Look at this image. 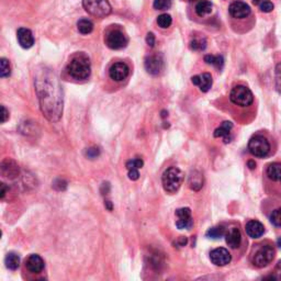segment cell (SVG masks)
<instances>
[{"mask_svg":"<svg viewBox=\"0 0 281 281\" xmlns=\"http://www.w3.org/2000/svg\"><path fill=\"white\" fill-rule=\"evenodd\" d=\"M276 83H277V88L281 89V63L276 68Z\"/></svg>","mask_w":281,"mask_h":281,"instance_id":"obj_35","label":"cell"},{"mask_svg":"<svg viewBox=\"0 0 281 281\" xmlns=\"http://www.w3.org/2000/svg\"><path fill=\"white\" fill-rule=\"evenodd\" d=\"M172 4L173 0H154L153 7L156 10H168Z\"/></svg>","mask_w":281,"mask_h":281,"instance_id":"obj_30","label":"cell"},{"mask_svg":"<svg viewBox=\"0 0 281 281\" xmlns=\"http://www.w3.org/2000/svg\"><path fill=\"white\" fill-rule=\"evenodd\" d=\"M225 240L226 244L229 245L231 248H238L242 243V234L238 227L232 226L225 232Z\"/></svg>","mask_w":281,"mask_h":281,"instance_id":"obj_14","label":"cell"},{"mask_svg":"<svg viewBox=\"0 0 281 281\" xmlns=\"http://www.w3.org/2000/svg\"><path fill=\"white\" fill-rule=\"evenodd\" d=\"M83 6L89 15L96 18H105L112 11L108 0H83Z\"/></svg>","mask_w":281,"mask_h":281,"instance_id":"obj_4","label":"cell"},{"mask_svg":"<svg viewBox=\"0 0 281 281\" xmlns=\"http://www.w3.org/2000/svg\"><path fill=\"white\" fill-rule=\"evenodd\" d=\"M67 73L74 79H87L91 73L90 61L85 54L74 56L67 65Z\"/></svg>","mask_w":281,"mask_h":281,"instance_id":"obj_2","label":"cell"},{"mask_svg":"<svg viewBox=\"0 0 281 281\" xmlns=\"http://www.w3.org/2000/svg\"><path fill=\"white\" fill-rule=\"evenodd\" d=\"M1 111H2V118H1V122L2 123H4L7 121V120L9 119V112L7 111V109H6V107L4 106H1Z\"/></svg>","mask_w":281,"mask_h":281,"instance_id":"obj_38","label":"cell"},{"mask_svg":"<svg viewBox=\"0 0 281 281\" xmlns=\"http://www.w3.org/2000/svg\"><path fill=\"white\" fill-rule=\"evenodd\" d=\"M129 172V178L131 180H137L140 178V173H139V169H131Z\"/></svg>","mask_w":281,"mask_h":281,"instance_id":"obj_37","label":"cell"},{"mask_svg":"<svg viewBox=\"0 0 281 281\" xmlns=\"http://www.w3.org/2000/svg\"><path fill=\"white\" fill-rule=\"evenodd\" d=\"M229 12L235 19H244V18H247L251 15V7L246 2L235 0L230 4Z\"/></svg>","mask_w":281,"mask_h":281,"instance_id":"obj_9","label":"cell"},{"mask_svg":"<svg viewBox=\"0 0 281 281\" xmlns=\"http://www.w3.org/2000/svg\"><path fill=\"white\" fill-rule=\"evenodd\" d=\"M260 2H261V0H253V3L255 4V6H259Z\"/></svg>","mask_w":281,"mask_h":281,"instance_id":"obj_42","label":"cell"},{"mask_svg":"<svg viewBox=\"0 0 281 281\" xmlns=\"http://www.w3.org/2000/svg\"><path fill=\"white\" fill-rule=\"evenodd\" d=\"M25 267L30 273L40 274L44 269V260L41 256L33 254V255H30L28 259L25 260Z\"/></svg>","mask_w":281,"mask_h":281,"instance_id":"obj_16","label":"cell"},{"mask_svg":"<svg viewBox=\"0 0 281 281\" xmlns=\"http://www.w3.org/2000/svg\"><path fill=\"white\" fill-rule=\"evenodd\" d=\"M191 82L194 85L198 86L200 88V90L202 92H208L212 87V76L209 73H203L202 75H197L194 76L191 78Z\"/></svg>","mask_w":281,"mask_h":281,"instance_id":"obj_15","label":"cell"},{"mask_svg":"<svg viewBox=\"0 0 281 281\" xmlns=\"http://www.w3.org/2000/svg\"><path fill=\"white\" fill-rule=\"evenodd\" d=\"M11 74V67H10V63L7 59H2L0 60V77L6 78L9 77Z\"/></svg>","mask_w":281,"mask_h":281,"instance_id":"obj_28","label":"cell"},{"mask_svg":"<svg viewBox=\"0 0 281 281\" xmlns=\"http://www.w3.org/2000/svg\"><path fill=\"white\" fill-rule=\"evenodd\" d=\"M245 230H246L247 235L252 238H259L265 233L264 225H262L259 221L256 220L249 221L246 224Z\"/></svg>","mask_w":281,"mask_h":281,"instance_id":"obj_18","label":"cell"},{"mask_svg":"<svg viewBox=\"0 0 281 281\" xmlns=\"http://www.w3.org/2000/svg\"><path fill=\"white\" fill-rule=\"evenodd\" d=\"M204 62L209 65H213L217 69H222L223 65H224V59L222 55H206Z\"/></svg>","mask_w":281,"mask_h":281,"instance_id":"obj_24","label":"cell"},{"mask_svg":"<svg viewBox=\"0 0 281 281\" xmlns=\"http://www.w3.org/2000/svg\"><path fill=\"white\" fill-rule=\"evenodd\" d=\"M210 259L212 261V264L218 267H223L227 264H230L232 257L226 248L220 247L213 249L210 253Z\"/></svg>","mask_w":281,"mask_h":281,"instance_id":"obj_12","label":"cell"},{"mask_svg":"<svg viewBox=\"0 0 281 281\" xmlns=\"http://www.w3.org/2000/svg\"><path fill=\"white\" fill-rule=\"evenodd\" d=\"M248 151L255 157L264 158L270 153V144L265 136L255 135L248 142Z\"/></svg>","mask_w":281,"mask_h":281,"instance_id":"obj_6","label":"cell"},{"mask_svg":"<svg viewBox=\"0 0 281 281\" xmlns=\"http://www.w3.org/2000/svg\"><path fill=\"white\" fill-rule=\"evenodd\" d=\"M275 276L276 278L278 280L281 279V260L278 262L277 266H276V269H275Z\"/></svg>","mask_w":281,"mask_h":281,"instance_id":"obj_39","label":"cell"},{"mask_svg":"<svg viewBox=\"0 0 281 281\" xmlns=\"http://www.w3.org/2000/svg\"><path fill=\"white\" fill-rule=\"evenodd\" d=\"M277 245H278V246L281 248V236H280V238L277 239Z\"/></svg>","mask_w":281,"mask_h":281,"instance_id":"obj_44","label":"cell"},{"mask_svg":"<svg viewBox=\"0 0 281 281\" xmlns=\"http://www.w3.org/2000/svg\"><path fill=\"white\" fill-rule=\"evenodd\" d=\"M270 222L273 223L275 226L281 227V208L276 209L270 214Z\"/></svg>","mask_w":281,"mask_h":281,"instance_id":"obj_31","label":"cell"},{"mask_svg":"<svg viewBox=\"0 0 281 281\" xmlns=\"http://www.w3.org/2000/svg\"><path fill=\"white\" fill-rule=\"evenodd\" d=\"M143 165H144V163H143V160L141 158H134L129 160L126 166L128 171H131V169H140L143 167Z\"/></svg>","mask_w":281,"mask_h":281,"instance_id":"obj_32","label":"cell"},{"mask_svg":"<svg viewBox=\"0 0 281 281\" xmlns=\"http://www.w3.org/2000/svg\"><path fill=\"white\" fill-rule=\"evenodd\" d=\"M207 47V41L206 39L202 38H195L190 42V50L193 51H203Z\"/></svg>","mask_w":281,"mask_h":281,"instance_id":"obj_27","label":"cell"},{"mask_svg":"<svg viewBox=\"0 0 281 281\" xmlns=\"http://www.w3.org/2000/svg\"><path fill=\"white\" fill-rule=\"evenodd\" d=\"M267 176L273 181H281V163H273L267 167Z\"/></svg>","mask_w":281,"mask_h":281,"instance_id":"obj_20","label":"cell"},{"mask_svg":"<svg viewBox=\"0 0 281 281\" xmlns=\"http://www.w3.org/2000/svg\"><path fill=\"white\" fill-rule=\"evenodd\" d=\"M1 188H2V191H1V198L3 199V198H4V195H6V185H4V184H1Z\"/></svg>","mask_w":281,"mask_h":281,"instance_id":"obj_41","label":"cell"},{"mask_svg":"<svg viewBox=\"0 0 281 281\" xmlns=\"http://www.w3.org/2000/svg\"><path fill=\"white\" fill-rule=\"evenodd\" d=\"M106 204H107V207H108L109 210H112V206H111V202H110V201H107Z\"/></svg>","mask_w":281,"mask_h":281,"instance_id":"obj_43","label":"cell"},{"mask_svg":"<svg viewBox=\"0 0 281 281\" xmlns=\"http://www.w3.org/2000/svg\"><path fill=\"white\" fill-rule=\"evenodd\" d=\"M247 165H248L249 169H254V168L256 167V163L254 162V160H248V162H247Z\"/></svg>","mask_w":281,"mask_h":281,"instance_id":"obj_40","label":"cell"},{"mask_svg":"<svg viewBox=\"0 0 281 281\" xmlns=\"http://www.w3.org/2000/svg\"><path fill=\"white\" fill-rule=\"evenodd\" d=\"M17 38H18V42H19L21 47L30 48L33 46L34 38H33L32 32H31L29 29L20 28L17 31Z\"/></svg>","mask_w":281,"mask_h":281,"instance_id":"obj_17","label":"cell"},{"mask_svg":"<svg viewBox=\"0 0 281 281\" xmlns=\"http://www.w3.org/2000/svg\"><path fill=\"white\" fill-rule=\"evenodd\" d=\"M213 10V4L211 1H208V0H201L197 3L195 6V13L199 17H206L209 16Z\"/></svg>","mask_w":281,"mask_h":281,"instance_id":"obj_21","label":"cell"},{"mask_svg":"<svg viewBox=\"0 0 281 281\" xmlns=\"http://www.w3.org/2000/svg\"><path fill=\"white\" fill-rule=\"evenodd\" d=\"M189 187L195 191H199L203 187V177L199 172H194L190 175Z\"/></svg>","mask_w":281,"mask_h":281,"instance_id":"obj_22","label":"cell"},{"mask_svg":"<svg viewBox=\"0 0 281 281\" xmlns=\"http://www.w3.org/2000/svg\"><path fill=\"white\" fill-rule=\"evenodd\" d=\"M225 235V230L223 226H214L212 229L208 230L206 236L211 239H218Z\"/></svg>","mask_w":281,"mask_h":281,"instance_id":"obj_26","label":"cell"},{"mask_svg":"<svg viewBox=\"0 0 281 281\" xmlns=\"http://www.w3.org/2000/svg\"><path fill=\"white\" fill-rule=\"evenodd\" d=\"M155 42H156V40H155V35L150 32V33H147L146 35V43H147V45H149L150 47H154L155 46Z\"/></svg>","mask_w":281,"mask_h":281,"instance_id":"obj_36","label":"cell"},{"mask_svg":"<svg viewBox=\"0 0 281 281\" xmlns=\"http://www.w3.org/2000/svg\"><path fill=\"white\" fill-rule=\"evenodd\" d=\"M188 1H195V0H188Z\"/></svg>","mask_w":281,"mask_h":281,"instance_id":"obj_45","label":"cell"},{"mask_svg":"<svg viewBox=\"0 0 281 281\" xmlns=\"http://www.w3.org/2000/svg\"><path fill=\"white\" fill-rule=\"evenodd\" d=\"M144 65L147 73L156 76L160 74V71L164 68V60L163 57L158 54L151 55L145 59Z\"/></svg>","mask_w":281,"mask_h":281,"instance_id":"obj_11","label":"cell"},{"mask_svg":"<svg viewBox=\"0 0 281 281\" xmlns=\"http://www.w3.org/2000/svg\"><path fill=\"white\" fill-rule=\"evenodd\" d=\"M129 74H130V68L126 63H115L111 66L109 70L110 78L114 82H122L128 77Z\"/></svg>","mask_w":281,"mask_h":281,"instance_id":"obj_13","label":"cell"},{"mask_svg":"<svg viewBox=\"0 0 281 281\" xmlns=\"http://www.w3.org/2000/svg\"><path fill=\"white\" fill-rule=\"evenodd\" d=\"M77 29L80 33L86 35L92 32L93 23L89 19H80L77 22Z\"/></svg>","mask_w":281,"mask_h":281,"instance_id":"obj_25","label":"cell"},{"mask_svg":"<svg viewBox=\"0 0 281 281\" xmlns=\"http://www.w3.org/2000/svg\"><path fill=\"white\" fill-rule=\"evenodd\" d=\"M184 180V173L177 167H169L164 172L162 176V182L164 190L168 194H175L179 190Z\"/></svg>","mask_w":281,"mask_h":281,"instance_id":"obj_3","label":"cell"},{"mask_svg":"<svg viewBox=\"0 0 281 281\" xmlns=\"http://www.w3.org/2000/svg\"><path fill=\"white\" fill-rule=\"evenodd\" d=\"M230 100L239 107H248L254 102V95L251 89L243 85L235 86L230 93Z\"/></svg>","mask_w":281,"mask_h":281,"instance_id":"obj_5","label":"cell"},{"mask_svg":"<svg viewBox=\"0 0 281 281\" xmlns=\"http://www.w3.org/2000/svg\"><path fill=\"white\" fill-rule=\"evenodd\" d=\"M259 8L262 12H270L274 10V3L270 0H261L259 3Z\"/></svg>","mask_w":281,"mask_h":281,"instance_id":"obj_33","label":"cell"},{"mask_svg":"<svg viewBox=\"0 0 281 281\" xmlns=\"http://www.w3.org/2000/svg\"><path fill=\"white\" fill-rule=\"evenodd\" d=\"M4 264L6 267L10 270H17L20 266V257L16 253H8L6 258H4Z\"/></svg>","mask_w":281,"mask_h":281,"instance_id":"obj_23","label":"cell"},{"mask_svg":"<svg viewBox=\"0 0 281 281\" xmlns=\"http://www.w3.org/2000/svg\"><path fill=\"white\" fill-rule=\"evenodd\" d=\"M34 85L43 114L48 121H60L63 114V90L59 77L51 68L42 66L35 73Z\"/></svg>","mask_w":281,"mask_h":281,"instance_id":"obj_1","label":"cell"},{"mask_svg":"<svg viewBox=\"0 0 281 281\" xmlns=\"http://www.w3.org/2000/svg\"><path fill=\"white\" fill-rule=\"evenodd\" d=\"M232 129H233V124L230 121H224L223 122L220 128H217L216 131H214L213 135L214 137H222L224 143H230L232 141Z\"/></svg>","mask_w":281,"mask_h":281,"instance_id":"obj_19","label":"cell"},{"mask_svg":"<svg viewBox=\"0 0 281 281\" xmlns=\"http://www.w3.org/2000/svg\"><path fill=\"white\" fill-rule=\"evenodd\" d=\"M276 251L273 245H262L253 256V264L258 268H264L274 260Z\"/></svg>","mask_w":281,"mask_h":281,"instance_id":"obj_7","label":"cell"},{"mask_svg":"<svg viewBox=\"0 0 281 281\" xmlns=\"http://www.w3.org/2000/svg\"><path fill=\"white\" fill-rule=\"evenodd\" d=\"M106 44L111 50H121L128 45V38L122 31L112 30L106 35Z\"/></svg>","mask_w":281,"mask_h":281,"instance_id":"obj_8","label":"cell"},{"mask_svg":"<svg viewBox=\"0 0 281 281\" xmlns=\"http://www.w3.org/2000/svg\"><path fill=\"white\" fill-rule=\"evenodd\" d=\"M157 23L162 29H167L173 23V19L172 17L167 15V13H163V15L158 16L157 18Z\"/></svg>","mask_w":281,"mask_h":281,"instance_id":"obj_29","label":"cell"},{"mask_svg":"<svg viewBox=\"0 0 281 281\" xmlns=\"http://www.w3.org/2000/svg\"><path fill=\"white\" fill-rule=\"evenodd\" d=\"M100 154V151L99 149H97V147H90V149H88L86 151V155L88 158L93 159V158H97L98 156Z\"/></svg>","mask_w":281,"mask_h":281,"instance_id":"obj_34","label":"cell"},{"mask_svg":"<svg viewBox=\"0 0 281 281\" xmlns=\"http://www.w3.org/2000/svg\"><path fill=\"white\" fill-rule=\"evenodd\" d=\"M176 216L178 220L176 222V226L179 230H189L194 225V220L191 216V210L189 208H180L176 211Z\"/></svg>","mask_w":281,"mask_h":281,"instance_id":"obj_10","label":"cell"}]
</instances>
